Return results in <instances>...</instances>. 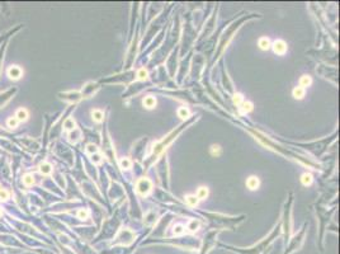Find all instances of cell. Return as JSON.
Returning <instances> with one entry per match:
<instances>
[{
	"instance_id": "ac0fdd59",
	"label": "cell",
	"mask_w": 340,
	"mask_h": 254,
	"mask_svg": "<svg viewBox=\"0 0 340 254\" xmlns=\"http://www.w3.org/2000/svg\"><path fill=\"white\" fill-rule=\"evenodd\" d=\"M178 116L182 118V119H187L189 117V111L185 108V107H182L178 109Z\"/></svg>"
},
{
	"instance_id": "6da1fadb",
	"label": "cell",
	"mask_w": 340,
	"mask_h": 254,
	"mask_svg": "<svg viewBox=\"0 0 340 254\" xmlns=\"http://www.w3.org/2000/svg\"><path fill=\"white\" fill-rule=\"evenodd\" d=\"M151 188H152V184H151V182L148 180L147 178H142V179H140L137 182V190H138L140 194H142V196L148 194V192L151 190Z\"/></svg>"
},
{
	"instance_id": "d6986e66",
	"label": "cell",
	"mask_w": 340,
	"mask_h": 254,
	"mask_svg": "<svg viewBox=\"0 0 340 254\" xmlns=\"http://www.w3.org/2000/svg\"><path fill=\"white\" fill-rule=\"evenodd\" d=\"M147 76H148V73H147V70H146V69H141L140 71L137 73V77H138V80H146V79H147Z\"/></svg>"
},
{
	"instance_id": "e0dca14e",
	"label": "cell",
	"mask_w": 340,
	"mask_h": 254,
	"mask_svg": "<svg viewBox=\"0 0 340 254\" xmlns=\"http://www.w3.org/2000/svg\"><path fill=\"white\" fill-rule=\"evenodd\" d=\"M23 183H24V186H27V187H31L33 183H34V178H33V175H31V174H25L24 177H23Z\"/></svg>"
},
{
	"instance_id": "4316f807",
	"label": "cell",
	"mask_w": 340,
	"mask_h": 254,
	"mask_svg": "<svg viewBox=\"0 0 340 254\" xmlns=\"http://www.w3.org/2000/svg\"><path fill=\"white\" fill-rule=\"evenodd\" d=\"M87 151H88L89 154H94V153H97L98 150H97V146H95V145L89 144V145L87 146Z\"/></svg>"
},
{
	"instance_id": "9a60e30c",
	"label": "cell",
	"mask_w": 340,
	"mask_h": 254,
	"mask_svg": "<svg viewBox=\"0 0 340 254\" xmlns=\"http://www.w3.org/2000/svg\"><path fill=\"white\" fill-rule=\"evenodd\" d=\"M185 201H187V203L189 204V206H197L198 204V202H199V200L197 198V196H193V194H190V196H187L185 197Z\"/></svg>"
},
{
	"instance_id": "603a6c76",
	"label": "cell",
	"mask_w": 340,
	"mask_h": 254,
	"mask_svg": "<svg viewBox=\"0 0 340 254\" xmlns=\"http://www.w3.org/2000/svg\"><path fill=\"white\" fill-rule=\"evenodd\" d=\"M198 228H199V221H195V220L190 221V224L188 225V229L190 231H195V230H198Z\"/></svg>"
},
{
	"instance_id": "ffe728a7",
	"label": "cell",
	"mask_w": 340,
	"mask_h": 254,
	"mask_svg": "<svg viewBox=\"0 0 340 254\" xmlns=\"http://www.w3.org/2000/svg\"><path fill=\"white\" fill-rule=\"evenodd\" d=\"M8 126L10 127V129H15V127H18V123H19V121L15 118V117H12V118H9L8 119Z\"/></svg>"
},
{
	"instance_id": "2e32d148",
	"label": "cell",
	"mask_w": 340,
	"mask_h": 254,
	"mask_svg": "<svg viewBox=\"0 0 340 254\" xmlns=\"http://www.w3.org/2000/svg\"><path fill=\"white\" fill-rule=\"evenodd\" d=\"M241 109H243V112H245V113H249V112H251L254 109V105H253L251 102H245L244 101L241 103Z\"/></svg>"
},
{
	"instance_id": "9c48e42d",
	"label": "cell",
	"mask_w": 340,
	"mask_h": 254,
	"mask_svg": "<svg viewBox=\"0 0 340 254\" xmlns=\"http://www.w3.org/2000/svg\"><path fill=\"white\" fill-rule=\"evenodd\" d=\"M39 172H41V174H43V175L51 174L52 173V165L49 163H42L39 165Z\"/></svg>"
},
{
	"instance_id": "4fadbf2b",
	"label": "cell",
	"mask_w": 340,
	"mask_h": 254,
	"mask_svg": "<svg viewBox=\"0 0 340 254\" xmlns=\"http://www.w3.org/2000/svg\"><path fill=\"white\" fill-rule=\"evenodd\" d=\"M63 126H65V129L67 131H71V130H76V123L74 121V118L69 117L65 119V122H63Z\"/></svg>"
},
{
	"instance_id": "7402d4cb",
	"label": "cell",
	"mask_w": 340,
	"mask_h": 254,
	"mask_svg": "<svg viewBox=\"0 0 340 254\" xmlns=\"http://www.w3.org/2000/svg\"><path fill=\"white\" fill-rule=\"evenodd\" d=\"M131 165H132V163H131V160H130L128 158H123V159L121 160V166H122L123 169H130Z\"/></svg>"
},
{
	"instance_id": "d4e9b609",
	"label": "cell",
	"mask_w": 340,
	"mask_h": 254,
	"mask_svg": "<svg viewBox=\"0 0 340 254\" xmlns=\"http://www.w3.org/2000/svg\"><path fill=\"white\" fill-rule=\"evenodd\" d=\"M173 232H174L175 235L183 234V232H184V226H182V225H176V226L174 228V230H173Z\"/></svg>"
},
{
	"instance_id": "7a4b0ae2",
	"label": "cell",
	"mask_w": 340,
	"mask_h": 254,
	"mask_svg": "<svg viewBox=\"0 0 340 254\" xmlns=\"http://www.w3.org/2000/svg\"><path fill=\"white\" fill-rule=\"evenodd\" d=\"M273 47L274 53L277 55H284L287 52V43L283 39H277L273 42V45H270Z\"/></svg>"
},
{
	"instance_id": "52a82bcc",
	"label": "cell",
	"mask_w": 340,
	"mask_h": 254,
	"mask_svg": "<svg viewBox=\"0 0 340 254\" xmlns=\"http://www.w3.org/2000/svg\"><path fill=\"white\" fill-rule=\"evenodd\" d=\"M91 117H93V121L94 122H102L104 119V113L100 111V109H94L91 111Z\"/></svg>"
},
{
	"instance_id": "cb8c5ba5",
	"label": "cell",
	"mask_w": 340,
	"mask_h": 254,
	"mask_svg": "<svg viewBox=\"0 0 340 254\" xmlns=\"http://www.w3.org/2000/svg\"><path fill=\"white\" fill-rule=\"evenodd\" d=\"M243 102H244V99H243L241 94H235V95H233V103H235L236 105H241Z\"/></svg>"
},
{
	"instance_id": "44dd1931",
	"label": "cell",
	"mask_w": 340,
	"mask_h": 254,
	"mask_svg": "<svg viewBox=\"0 0 340 254\" xmlns=\"http://www.w3.org/2000/svg\"><path fill=\"white\" fill-rule=\"evenodd\" d=\"M221 147H219L218 145H213L211 147V154L213 155V156H218V155H221Z\"/></svg>"
},
{
	"instance_id": "5b68a950",
	"label": "cell",
	"mask_w": 340,
	"mask_h": 254,
	"mask_svg": "<svg viewBox=\"0 0 340 254\" xmlns=\"http://www.w3.org/2000/svg\"><path fill=\"white\" fill-rule=\"evenodd\" d=\"M22 74H23V71H22V69H20L19 66H12L8 70L9 77H10V79H14V80L20 79V77H22Z\"/></svg>"
},
{
	"instance_id": "7c38bea8",
	"label": "cell",
	"mask_w": 340,
	"mask_h": 254,
	"mask_svg": "<svg viewBox=\"0 0 340 254\" xmlns=\"http://www.w3.org/2000/svg\"><path fill=\"white\" fill-rule=\"evenodd\" d=\"M208 197V188L207 187H199L197 190V198L198 200H204Z\"/></svg>"
},
{
	"instance_id": "3957f363",
	"label": "cell",
	"mask_w": 340,
	"mask_h": 254,
	"mask_svg": "<svg viewBox=\"0 0 340 254\" xmlns=\"http://www.w3.org/2000/svg\"><path fill=\"white\" fill-rule=\"evenodd\" d=\"M260 186V180L258 177H255V175H251V177H249L246 179V187L249 188L250 190H255L258 189Z\"/></svg>"
},
{
	"instance_id": "8fae6325",
	"label": "cell",
	"mask_w": 340,
	"mask_h": 254,
	"mask_svg": "<svg viewBox=\"0 0 340 254\" xmlns=\"http://www.w3.org/2000/svg\"><path fill=\"white\" fill-rule=\"evenodd\" d=\"M304 93H306V91H304V89L301 88V87H296V88L293 89V91H292L294 99H303Z\"/></svg>"
},
{
	"instance_id": "277c9868",
	"label": "cell",
	"mask_w": 340,
	"mask_h": 254,
	"mask_svg": "<svg viewBox=\"0 0 340 254\" xmlns=\"http://www.w3.org/2000/svg\"><path fill=\"white\" fill-rule=\"evenodd\" d=\"M142 104L146 109H154L156 107V98L152 95H147L142 99Z\"/></svg>"
},
{
	"instance_id": "5bb4252c",
	"label": "cell",
	"mask_w": 340,
	"mask_h": 254,
	"mask_svg": "<svg viewBox=\"0 0 340 254\" xmlns=\"http://www.w3.org/2000/svg\"><path fill=\"white\" fill-rule=\"evenodd\" d=\"M312 180H314V179H312V175L308 174V173H304V174L302 175V178H301V182H302L303 186H311Z\"/></svg>"
},
{
	"instance_id": "8992f818",
	"label": "cell",
	"mask_w": 340,
	"mask_h": 254,
	"mask_svg": "<svg viewBox=\"0 0 340 254\" xmlns=\"http://www.w3.org/2000/svg\"><path fill=\"white\" fill-rule=\"evenodd\" d=\"M28 116H29V113H28V111L25 108H19L15 113V118L18 121H27Z\"/></svg>"
},
{
	"instance_id": "ba28073f",
	"label": "cell",
	"mask_w": 340,
	"mask_h": 254,
	"mask_svg": "<svg viewBox=\"0 0 340 254\" xmlns=\"http://www.w3.org/2000/svg\"><path fill=\"white\" fill-rule=\"evenodd\" d=\"M258 45L260 47V50L267 51V50L270 48V41H269V38H267V37H261L259 39V42H258Z\"/></svg>"
},
{
	"instance_id": "f546056e",
	"label": "cell",
	"mask_w": 340,
	"mask_h": 254,
	"mask_svg": "<svg viewBox=\"0 0 340 254\" xmlns=\"http://www.w3.org/2000/svg\"><path fill=\"white\" fill-rule=\"evenodd\" d=\"M0 189H2V188H0Z\"/></svg>"
},
{
	"instance_id": "484cf974",
	"label": "cell",
	"mask_w": 340,
	"mask_h": 254,
	"mask_svg": "<svg viewBox=\"0 0 340 254\" xmlns=\"http://www.w3.org/2000/svg\"><path fill=\"white\" fill-rule=\"evenodd\" d=\"M0 198L2 200H8L9 198V192L6 189H0Z\"/></svg>"
},
{
	"instance_id": "30bf717a",
	"label": "cell",
	"mask_w": 340,
	"mask_h": 254,
	"mask_svg": "<svg viewBox=\"0 0 340 254\" xmlns=\"http://www.w3.org/2000/svg\"><path fill=\"white\" fill-rule=\"evenodd\" d=\"M311 84H312V79H311V76H308V75H303V76H301V79H300V87L301 88H307V87H310Z\"/></svg>"
},
{
	"instance_id": "83f0119b",
	"label": "cell",
	"mask_w": 340,
	"mask_h": 254,
	"mask_svg": "<svg viewBox=\"0 0 340 254\" xmlns=\"http://www.w3.org/2000/svg\"><path fill=\"white\" fill-rule=\"evenodd\" d=\"M77 216H79L80 218H87L88 217V211L87 210H80L79 212H77Z\"/></svg>"
},
{
	"instance_id": "f1b7e54d",
	"label": "cell",
	"mask_w": 340,
	"mask_h": 254,
	"mask_svg": "<svg viewBox=\"0 0 340 254\" xmlns=\"http://www.w3.org/2000/svg\"><path fill=\"white\" fill-rule=\"evenodd\" d=\"M2 215H3V211H2V208H0V216H2Z\"/></svg>"
}]
</instances>
